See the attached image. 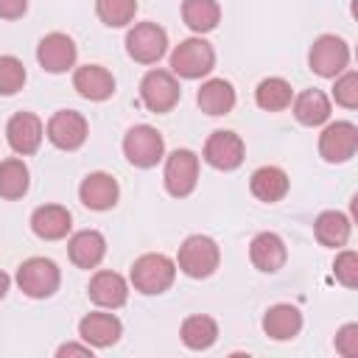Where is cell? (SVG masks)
Listing matches in <instances>:
<instances>
[{
  "label": "cell",
  "instance_id": "obj_1",
  "mask_svg": "<svg viewBox=\"0 0 358 358\" xmlns=\"http://www.w3.org/2000/svg\"><path fill=\"white\" fill-rule=\"evenodd\" d=\"M176 280V260H171L162 252H148L140 255L131 263V285L134 291L151 296V294H165Z\"/></svg>",
  "mask_w": 358,
  "mask_h": 358
},
{
  "label": "cell",
  "instance_id": "obj_2",
  "mask_svg": "<svg viewBox=\"0 0 358 358\" xmlns=\"http://www.w3.org/2000/svg\"><path fill=\"white\" fill-rule=\"evenodd\" d=\"M221 263V249L210 235H187L176 255V268L190 280H204L215 274Z\"/></svg>",
  "mask_w": 358,
  "mask_h": 358
},
{
  "label": "cell",
  "instance_id": "obj_3",
  "mask_svg": "<svg viewBox=\"0 0 358 358\" xmlns=\"http://www.w3.org/2000/svg\"><path fill=\"white\" fill-rule=\"evenodd\" d=\"M215 67V50L207 39L190 36L171 50V73L179 78H201Z\"/></svg>",
  "mask_w": 358,
  "mask_h": 358
},
{
  "label": "cell",
  "instance_id": "obj_4",
  "mask_svg": "<svg viewBox=\"0 0 358 358\" xmlns=\"http://www.w3.org/2000/svg\"><path fill=\"white\" fill-rule=\"evenodd\" d=\"M62 271L50 257H28L17 268V285L31 299H48L59 291Z\"/></svg>",
  "mask_w": 358,
  "mask_h": 358
},
{
  "label": "cell",
  "instance_id": "obj_5",
  "mask_svg": "<svg viewBox=\"0 0 358 358\" xmlns=\"http://www.w3.org/2000/svg\"><path fill=\"white\" fill-rule=\"evenodd\" d=\"M308 64L322 78H336L350 64V45L336 34H322L308 50Z\"/></svg>",
  "mask_w": 358,
  "mask_h": 358
},
{
  "label": "cell",
  "instance_id": "obj_6",
  "mask_svg": "<svg viewBox=\"0 0 358 358\" xmlns=\"http://www.w3.org/2000/svg\"><path fill=\"white\" fill-rule=\"evenodd\" d=\"M182 98V87L171 70H148L140 81V101L148 112L165 115Z\"/></svg>",
  "mask_w": 358,
  "mask_h": 358
},
{
  "label": "cell",
  "instance_id": "obj_7",
  "mask_svg": "<svg viewBox=\"0 0 358 358\" xmlns=\"http://www.w3.org/2000/svg\"><path fill=\"white\" fill-rule=\"evenodd\" d=\"M162 182L165 190L173 199H185L196 190L199 185V157L190 148H176L165 157V168H162Z\"/></svg>",
  "mask_w": 358,
  "mask_h": 358
},
{
  "label": "cell",
  "instance_id": "obj_8",
  "mask_svg": "<svg viewBox=\"0 0 358 358\" xmlns=\"http://www.w3.org/2000/svg\"><path fill=\"white\" fill-rule=\"evenodd\" d=\"M123 154L134 168H154L165 157V140L154 126L140 123V126H131L126 131Z\"/></svg>",
  "mask_w": 358,
  "mask_h": 358
},
{
  "label": "cell",
  "instance_id": "obj_9",
  "mask_svg": "<svg viewBox=\"0 0 358 358\" xmlns=\"http://www.w3.org/2000/svg\"><path fill=\"white\" fill-rule=\"evenodd\" d=\"M168 50V34L157 22H137L126 34V53L140 64H157Z\"/></svg>",
  "mask_w": 358,
  "mask_h": 358
},
{
  "label": "cell",
  "instance_id": "obj_10",
  "mask_svg": "<svg viewBox=\"0 0 358 358\" xmlns=\"http://www.w3.org/2000/svg\"><path fill=\"white\" fill-rule=\"evenodd\" d=\"M87 134H90V126H87V117L76 109H59L50 115L48 126H45V137L62 148V151H76L87 143Z\"/></svg>",
  "mask_w": 358,
  "mask_h": 358
},
{
  "label": "cell",
  "instance_id": "obj_11",
  "mask_svg": "<svg viewBox=\"0 0 358 358\" xmlns=\"http://www.w3.org/2000/svg\"><path fill=\"white\" fill-rule=\"evenodd\" d=\"M358 151V126L350 120L327 123L319 134V154L324 162H347Z\"/></svg>",
  "mask_w": 358,
  "mask_h": 358
},
{
  "label": "cell",
  "instance_id": "obj_12",
  "mask_svg": "<svg viewBox=\"0 0 358 358\" xmlns=\"http://www.w3.org/2000/svg\"><path fill=\"white\" fill-rule=\"evenodd\" d=\"M76 56H78L76 42L67 34H62V31L45 34L39 39V45H36V62H39V67L48 70V73H56V76L73 70L76 67Z\"/></svg>",
  "mask_w": 358,
  "mask_h": 358
},
{
  "label": "cell",
  "instance_id": "obj_13",
  "mask_svg": "<svg viewBox=\"0 0 358 358\" xmlns=\"http://www.w3.org/2000/svg\"><path fill=\"white\" fill-rule=\"evenodd\" d=\"M42 137H45V126L34 112H17L6 123V140H8L11 151L20 157L36 154L42 145Z\"/></svg>",
  "mask_w": 358,
  "mask_h": 358
},
{
  "label": "cell",
  "instance_id": "obj_14",
  "mask_svg": "<svg viewBox=\"0 0 358 358\" xmlns=\"http://www.w3.org/2000/svg\"><path fill=\"white\" fill-rule=\"evenodd\" d=\"M243 154H246L243 140L227 129L213 131L204 143V162L213 165L215 171H235L243 162Z\"/></svg>",
  "mask_w": 358,
  "mask_h": 358
},
{
  "label": "cell",
  "instance_id": "obj_15",
  "mask_svg": "<svg viewBox=\"0 0 358 358\" xmlns=\"http://www.w3.org/2000/svg\"><path fill=\"white\" fill-rule=\"evenodd\" d=\"M78 199L87 210H95V213H103V210H112L120 199V187H117V179L112 173H103V171H95V173H87L78 185Z\"/></svg>",
  "mask_w": 358,
  "mask_h": 358
},
{
  "label": "cell",
  "instance_id": "obj_16",
  "mask_svg": "<svg viewBox=\"0 0 358 358\" xmlns=\"http://www.w3.org/2000/svg\"><path fill=\"white\" fill-rule=\"evenodd\" d=\"M249 260L257 271H266V274H274L285 266L288 260V249H285V241L277 235V232H257L249 243Z\"/></svg>",
  "mask_w": 358,
  "mask_h": 358
},
{
  "label": "cell",
  "instance_id": "obj_17",
  "mask_svg": "<svg viewBox=\"0 0 358 358\" xmlns=\"http://www.w3.org/2000/svg\"><path fill=\"white\" fill-rule=\"evenodd\" d=\"M73 90L87 101H106L115 95V76L103 64H81L73 73Z\"/></svg>",
  "mask_w": 358,
  "mask_h": 358
},
{
  "label": "cell",
  "instance_id": "obj_18",
  "mask_svg": "<svg viewBox=\"0 0 358 358\" xmlns=\"http://www.w3.org/2000/svg\"><path fill=\"white\" fill-rule=\"evenodd\" d=\"M87 294L90 299L98 305V308H106V310H115V308H123L126 299H129V282L117 274V271H95L90 285H87Z\"/></svg>",
  "mask_w": 358,
  "mask_h": 358
},
{
  "label": "cell",
  "instance_id": "obj_19",
  "mask_svg": "<svg viewBox=\"0 0 358 358\" xmlns=\"http://www.w3.org/2000/svg\"><path fill=\"white\" fill-rule=\"evenodd\" d=\"M78 336L90 347H112L123 336V324H120V319L115 313L92 310L78 322Z\"/></svg>",
  "mask_w": 358,
  "mask_h": 358
},
{
  "label": "cell",
  "instance_id": "obj_20",
  "mask_svg": "<svg viewBox=\"0 0 358 358\" xmlns=\"http://www.w3.org/2000/svg\"><path fill=\"white\" fill-rule=\"evenodd\" d=\"M31 229L42 241H62L73 229V215L62 204H42L31 213Z\"/></svg>",
  "mask_w": 358,
  "mask_h": 358
},
{
  "label": "cell",
  "instance_id": "obj_21",
  "mask_svg": "<svg viewBox=\"0 0 358 358\" xmlns=\"http://www.w3.org/2000/svg\"><path fill=\"white\" fill-rule=\"evenodd\" d=\"M302 330V313L291 302H277L263 316V333L274 341H291Z\"/></svg>",
  "mask_w": 358,
  "mask_h": 358
},
{
  "label": "cell",
  "instance_id": "obj_22",
  "mask_svg": "<svg viewBox=\"0 0 358 358\" xmlns=\"http://www.w3.org/2000/svg\"><path fill=\"white\" fill-rule=\"evenodd\" d=\"M291 182H288V173L277 165H260L252 176H249V190L257 201H266V204H274V201H282L285 193H288Z\"/></svg>",
  "mask_w": 358,
  "mask_h": 358
},
{
  "label": "cell",
  "instance_id": "obj_23",
  "mask_svg": "<svg viewBox=\"0 0 358 358\" xmlns=\"http://www.w3.org/2000/svg\"><path fill=\"white\" fill-rule=\"evenodd\" d=\"M67 255H70L73 266H78V268H95L103 260V255H106V238L98 229H81V232L70 235Z\"/></svg>",
  "mask_w": 358,
  "mask_h": 358
},
{
  "label": "cell",
  "instance_id": "obj_24",
  "mask_svg": "<svg viewBox=\"0 0 358 358\" xmlns=\"http://www.w3.org/2000/svg\"><path fill=\"white\" fill-rule=\"evenodd\" d=\"M235 101H238L235 87H232L227 78H207V81L199 87V92H196L199 109H201L204 115H213V117L229 115L232 106H235Z\"/></svg>",
  "mask_w": 358,
  "mask_h": 358
},
{
  "label": "cell",
  "instance_id": "obj_25",
  "mask_svg": "<svg viewBox=\"0 0 358 358\" xmlns=\"http://www.w3.org/2000/svg\"><path fill=\"white\" fill-rule=\"evenodd\" d=\"M350 232H352V224L344 213L338 210H324L316 215L313 221V235L322 246H330V249H341L347 241H350Z\"/></svg>",
  "mask_w": 358,
  "mask_h": 358
},
{
  "label": "cell",
  "instance_id": "obj_26",
  "mask_svg": "<svg viewBox=\"0 0 358 358\" xmlns=\"http://www.w3.org/2000/svg\"><path fill=\"white\" fill-rule=\"evenodd\" d=\"M291 106H294V117H296L302 126H322V123H327V117H330V98H327L322 90H316V87L302 90V92L291 101Z\"/></svg>",
  "mask_w": 358,
  "mask_h": 358
},
{
  "label": "cell",
  "instance_id": "obj_27",
  "mask_svg": "<svg viewBox=\"0 0 358 358\" xmlns=\"http://www.w3.org/2000/svg\"><path fill=\"white\" fill-rule=\"evenodd\" d=\"M182 20L193 34H210L221 22V6L218 0H185L182 3Z\"/></svg>",
  "mask_w": 358,
  "mask_h": 358
},
{
  "label": "cell",
  "instance_id": "obj_28",
  "mask_svg": "<svg viewBox=\"0 0 358 358\" xmlns=\"http://www.w3.org/2000/svg\"><path fill=\"white\" fill-rule=\"evenodd\" d=\"M179 336H182V344H185L187 350H207V347H213L215 338H218V324H215L213 316L193 313V316H187V319L182 322Z\"/></svg>",
  "mask_w": 358,
  "mask_h": 358
},
{
  "label": "cell",
  "instance_id": "obj_29",
  "mask_svg": "<svg viewBox=\"0 0 358 358\" xmlns=\"http://www.w3.org/2000/svg\"><path fill=\"white\" fill-rule=\"evenodd\" d=\"M28 185H31V173L20 157H8L0 162V196L3 199L8 201L22 199L28 193Z\"/></svg>",
  "mask_w": 358,
  "mask_h": 358
},
{
  "label": "cell",
  "instance_id": "obj_30",
  "mask_svg": "<svg viewBox=\"0 0 358 358\" xmlns=\"http://www.w3.org/2000/svg\"><path fill=\"white\" fill-rule=\"evenodd\" d=\"M255 101H257V106L266 109V112H282V109L291 106L294 90H291V84H288L285 78L271 76V78H263V81L257 84Z\"/></svg>",
  "mask_w": 358,
  "mask_h": 358
},
{
  "label": "cell",
  "instance_id": "obj_31",
  "mask_svg": "<svg viewBox=\"0 0 358 358\" xmlns=\"http://www.w3.org/2000/svg\"><path fill=\"white\" fill-rule=\"evenodd\" d=\"M95 14L109 28H123L137 14V0H95Z\"/></svg>",
  "mask_w": 358,
  "mask_h": 358
},
{
  "label": "cell",
  "instance_id": "obj_32",
  "mask_svg": "<svg viewBox=\"0 0 358 358\" xmlns=\"http://www.w3.org/2000/svg\"><path fill=\"white\" fill-rule=\"evenodd\" d=\"M25 64L17 56H0V95H14L25 84Z\"/></svg>",
  "mask_w": 358,
  "mask_h": 358
},
{
  "label": "cell",
  "instance_id": "obj_33",
  "mask_svg": "<svg viewBox=\"0 0 358 358\" xmlns=\"http://www.w3.org/2000/svg\"><path fill=\"white\" fill-rule=\"evenodd\" d=\"M333 98L344 109H358V73L355 70H344L336 76Z\"/></svg>",
  "mask_w": 358,
  "mask_h": 358
},
{
  "label": "cell",
  "instance_id": "obj_34",
  "mask_svg": "<svg viewBox=\"0 0 358 358\" xmlns=\"http://www.w3.org/2000/svg\"><path fill=\"white\" fill-rule=\"evenodd\" d=\"M333 271L344 288H355L358 285V255L352 249H341L333 260Z\"/></svg>",
  "mask_w": 358,
  "mask_h": 358
},
{
  "label": "cell",
  "instance_id": "obj_35",
  "mask_svg": "<svg viewBox=\"0 0 358 358\" xmlns=\"http://www.w3.org/2000/svg\"><path fill=\"white\" fill-rule=\"evenodd\" d=\"M336 350H338L344 358H355V355H358V324H355V322L344 324V327L336 333Z\"/></svg>",
  "mask_w": 358,
  "mask_h": 358
},
{
  "label": "cell",
  "instance_id": "obj_36",
  "mask_svg": "<svg viewBox=\"0 0 358 358\" xmlns=\"http://www.w3.org/2000/svg\"><path fill=\"white\" fill-rule=\"evenodd\" d=\"M28 11V0H0V20H20Z\"/></svg>",
  "mask_w": 358,
  "mask_h": 358
},
{
  "label": "cell",
  "instance_id": "obj_37",
  "mask_svg": "<svg viewBox=\"0 0 358 358\" xmlns=\"http://www.w3.org/2000/svg\"><path fill=\"white\" fill-rule=\"evenodd\" d=\"M56 355L59 358H67V355H78V358H92V347L84 341V344H76V341H70V344H62L59 350H56Z\"/></svg>",
  "mask_w": 358,
  "mask_h": 358
},
{
  "label": "cell",
  "instance_id": "obj_38",
  "mask_svg": "<svg viewBox=\"0 0 358 358\" xmlns=\"http://www.w3.org/2000/svg\"><path fill=\"white\" fill-rule=\"evenodd\" d=\"M8 285H11V277H8V274L0 268V299L8 294Z\"/></svg>",
  "mask_w": 358,
  "mask_h": 358
}]
</instances>
